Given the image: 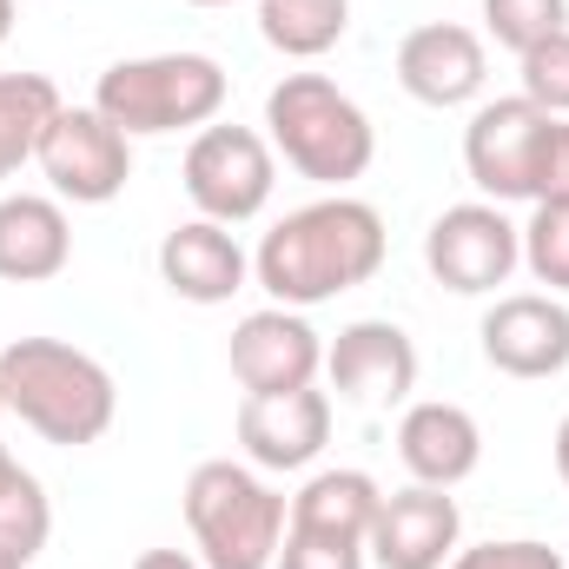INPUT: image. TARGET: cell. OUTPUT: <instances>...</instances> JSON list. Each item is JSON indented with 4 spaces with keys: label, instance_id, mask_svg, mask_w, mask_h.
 <instances>
[{
    "label": "cell",
    "instance_id": "obj_1",
    "mask_svg": "<svg viewBox=\"0 0 569 569\" xmlns=\"http://www.w3.org/2000/svg\"><path fill=\"white\" fill-rule=\"evenodd\" d=\"M391 252V232H385V212L371 199H351V192H325L298 212H284L279 226L259 239L252 252V279L272 291V305L284 311H311L338 291H358V284L378 279Z\"/></svg>",
    "mask_w": 569,
    "mask_h": 569
},
{
    "label": "cell",
    "instance_id": "obj_2",
    "mask_svg": "<svg viewBox=\"0 0 569 569\" xmlns=\"http://www.w3.org/2000/svg\"><path fill=\"white\" fill-rule=\"evenodd\" d=\"M0 398L20 425L60 450L100 443L120 418L113 371L67 338H13L0 351Z\"/></svg>",
    "mask_w": 569,
    "mask_h": 569
},
{
    "label": "cell",
    "instance_id": "obj_3",
    "mask_svg": "<svg viewBox=\"0 0 569 569\" xmlns=\"http://www.w3.org/2000/svg\"><path fill=\"white\" fill-rule=\"evenodd\" d=\"M266 140L284 166L311 186L345 192L351 179L371 172L378 159V127L371 113L325 73H284L266 93Z\"/></svg>",
    "mask_w": 569,
    "mask_h": 569
},
{
    "label": "cell",
    "instance_id": "obj_4",
    "mask_svg": "<svg viewBox=\"0 0 569 569\" xmlns=\"http://www.w3.org/2000/svg\"><path fill=\"white\" fill-rule=\"evenodd\" d=\"M291 497L266 483V470L206 457L186 477V530L206 569H272L284 543Z\"/></svg>",
    "mask_w": 569,
    "mask_h": 569
},
{
    "label": "cell",
    "instance_id": "obj_5",
    "mask_svg": "<svg viewBox=\"0 0 569 569\" xmlns=\"http://www.w3.org/2000/svg\"><path fill=\"white\" fill-rule=\"evenodd\" d=\"M226 67L212 53H140L113 60L93 87V107L127 133V140H159V133H199L226 113Z\"/></svg>",
    "mask_w": 569,
    "mask_h": 569
},
{
    "label": "cell",
    "instance_id": "obj_6",
    "mask_svg": "<svg viewBox=\"0 0 569 569\" xmlns=\"http://www.w3.org/2000/svg\"><path fill=\"white\" fill-rule=\"evenodd\" d=\"M186 199L199 206V219H219V226H246L272 206V186H279V152L266 133L252 127H199L186 146Z\"/></svg>",
    "mask_w": 569,
    "mask_h": 569
},
{
    "label": "cell",
    "instance_id": "obj_7",
    "mask_svg": "<svg viewBox=\"0 0 569 569\" xmlns=\"http://www.w3.org/2000/svg\"><path fill=\"white\" fill-rule=\"evenodd\" d=\"M425 266L430 279L443 291H457V298H490L523 266V226L503 206H490V199L443 206L425 232Z\"/></svg>",
    "mask_w": 569,
    "mask_h": 569
},
{
    "label": "cell",
    "instance_id": "obj_8",
    "mask_svg": "<svg viewBox=\"0 0 569 569\" xmlns=\"http://www.w3.org/2000/svg\"><path fill=\"white\" fill-rule=\"evenodd\" d=\"M60 206H113L133 186V140L100 107H60L33 152Z\"/></svg>",
    "mask_w": 569,
    "mask_h": 569
},
{
    "label": "cell",
    "instance_id": "obj_9",
    "mask_svg": "<svg viewBox=\"0 0 569 569\" xmlns=\"http://www.w3.org/2000/svg\"><path fill=\"white\" fill-rule=\"evenodd\" d=\"M557 113L530 107L523 93L510 100H483L463 127V172L470 186L490 199V206H510V199H530V179H537V152L550 133Z\"/></svg>",
    "mask_w": 569,
    "mask_h": 569
},
{
    "label": "cell",
    "instance_id": "obj_10",
    "mask_svg": "<svg viewBox=\"0 0 569 569\" xmlns=\"http://www.w3.org/2000/svg\"><path fill=\"white\" fill-rule=\"evenodd\" d=\"M226 365H232V378H239L246 398L305 391V385H318V371H325V338L311 331L305 311L266 305V311H246V318L232 325Z\"/></svg>",
    "mask_w": 569,
    "mask_h": 569
},
{
    "label": "cell",
    "instance_id": "obj_11",
    "mask_svg": "<svg viewBox=\"0 0 569 569\" xmlns=\"http://www.w3.org/2000/svg\"><path fill=\"white\" fill-rule=\"evenodd\" d=\"M325 378L345 405L365 411H391L418 391V345L405 325L391 318H358L325 345Z\"/></svg>",
    "mask_w": 569,
    "mask_h": 569
},
{
    "label": "cell",
    "instance_id": "obj_12",
    "mask_svg": "<svg viewBox=\"0 0 569 569\" xmlns=\"http://www.w3.org/2000/svg\"><path fill=\"white\" fill-rule=\"evenodd\" d=\"M477 338H483V365L503 378L537 385L569 371V305L557 291H503L483 311Z\"/></svg>",
    "mask_w": 569,
    "mask_h": 569
},
{
    "label": "cell",
    "instance_id": "obj_13",
    "mask_svg": "<svg viewBox=\"0 0 569 569\" xmlns=\"http://www.w3.org/2000/svg\"><path fill=\"white\" fill-rule=\"evenodd\" d=\"M490 80V53H483V33L457 27V20H425L398 40V87L418 100V107H470Z\"/></svg>",
    "mask_w": 569,
    "mask_h": 569
},
{
    "label": "cell",
    "instance_id": "obj_14",
    "mask_svg": "<svg viewBox=\"0 0 569 569\" xmlns=\"http://www.w3.org/2000/svg\"><path fill=\"white\" fill-rule=\"evenodd\" d=\"M463 543V510L450 490L430 483H405L378 503V523L365 537L378 569H443Z\"/></svg>",
    "mask_w": 569,
    "mask_h": 569
},
{
    "label": "cell",
    "instance_id": "obj_15",
    "mask_svg": "<svg viewBox=\"0 0 569 569\" xmlns=\"http://www.w3.org/2000/svg\"><path fill=\"white\" fill-rule=\"evenodd\" d=\"M331 443V398L318 385L279 398H239V450L252 470H311Z\"/></svg>",
    "mask_w": 569,
    "mask_h": 569
},
{
    "label": "cell",
    "instance_id": "obj_16",
    "mask_svg": "<svg viewBox=\"0 0 569 569\" xmlns=\"http://www.w3.org/2000/svg\"><path fill=\"white\" fill-rule=\"evenodd\" d=\"M159 279L186 305H232L246 291V279H252V259H246V246H239L232 226L186 219V226H172L159 239Z\"/></svg>",
    "mask_w": 569,
    "mask_h": 569
},
{
    "label": "cell",
    "instance_id": "obj_17",
    "mask_svg": "<svg viewBox=\"0 0 569 569\" xmlns=\"http://www.w3.org/2000/svg\"><path fill=\"white\" fill-rule=\"evenodd\" d=\"M398 463L411 470V483H430V490H457L463 477H477L483 463V430L463 405L450 398H425L405 411L398 425Z\"/></svg>",
    "mask_w": 569,
    "mask_h": 569
},
{
    "label": "cell",
    "instance_id": "obj_18",
    "mask_svg": "<svg viewBox=\"0 0 569 569\" xmlns=\"http://www.w3.org/2000/svg\"><path fill=\"white\" fill-rule=\"evenodd\" d=\"M73 266V219L47 192H7L0 199V279L47 284Z\"/></svg>",
    "mask_w": 569,
    "mask_h": 569
},
{
    "label": "cell",
    "instance_id": "obj_19",
    "mask_svg": "<svg viewBox=\"0 0 569 569\" xmlns=\"http://www.w3.org/2000/svg\"><path fill=\"white\" fill-rule=\"evenodd\" d=\"M378 503H385V490H378L371 470H351V463H338V470H311V477L298 483V497H291L284 530H311V537L365 543L371 523H378Z\"/></svg>",
    "mask_w": 569,
    "mask_h": 569
},
{
    "label": "cell",
    "instance_id": "obj_20",
    "mask_svg": "<svg viewBox=\"0 0 569 569\" xmlns=\"http://www.w3.org/2000/svg\"><path fill=\"white\" fill-rule=\"evenodd\" d=\"M60 107L67 100H60V87L47 73H0V179H13L40 152Z\"/></svg>",
    "mask_w": 569,
    "mask_h": 569
},
{
    "label": "cell",
    "instance_id": "obj_21",
    "mask_svg": "<svg viewBox=\"0 0 569 569\" xmlns=\"http://www.w3.org/2000/svg\"><path fill=\"white\" fill-rule=\"evenodd\" d=\"M259 33L284 60H318L351 33V0H259Z\"/></svg>",
    "mask_w": 569,
    "mask_h": 569
},
{
    "label": "cell",
    "instance_id": "obj_22",
    "mask_svg": "<svg viewBox=\"0 0 569 569\" xmlns=\"http://www.w3.org/2000/svg\"><path fill=\"white\" fill-rule=\"evenodd\" d=\"M47 537H53V503H47L40 477L20 470V477L0 490V550H13L20 563H33V557L47 550Z\"/></svg>",
    "mask_w": 569,
    "mask_h": 569
},
{
    "label": "cell",
    "instance_id": "obj_23",
    "mask_svg": "<svg viewBox=\"0 0 569 569\" xmlns=\"http://www.w3.org/2000/svg\"><path fill=\"white\" fill-rule=\"evenodd\" d=\"M569 27V0H483V33L497 47H510L517 60L530 47H543L550 33Z\"/></svg>",
    "mask_w": 569,
    "mask_h": 569
},
{
    "label": "cell",
    "instance_id": "obj_24",
    "mask_svg": "<svg viewBox=\"0 0 569 569\" xmlns=\"http://www.w3.org/2000/svg\"><path fill=\"white\" fill-rule=\"evenodd\" d=\"M523 266L530 279L550 284L557 298L569 291V206H537L523 226Z\"/></svg>",
    "mask_w": 569,
    "mask_h": 569
},
{
    "label": "cell",
    "instance_id": "obj_25",
    "mask_svg": "<svg viewBox=\"0 0 569 569\" xmlns=\"http://www.w3.org/2000/svg\"><path fill=\"white\" fill-rule=\"evenodd\" d=\"M517 67H523V100L543 107V113H557V120H569V27L550 33L543 47H530Z\"/></svg>",
    "mask_w": 569,
    "mask_h": 569
},
{
    "label": "cell",
    "instance_id": "obj_26",
    "mask_svg": "<svg viewBox=\"0 0 569 569\" xmlns=\"http://www.w3.org/2000/svg\"><path fill=\"white\" fill-rule=\"evenodd\" d=\"M443 569H569V563H563V550H550L537 537H490V543L457 550Z\"/></svg>",
    "mask_w": 569,
    "mask_h": 569
},
{
    "label": "cell",
    "instance_id": "obj_27",
    "mask_svg": "<svg viewBox=\"0 0 569 569\" xmlns=\"http://www.w3.org/2000/svg\"><path fill=\"white\" fill-rule=\"evenodd\" d=\"M371 550L365 543H345V537H311V530H284L279 563L272 569H365Z\"/></svg>",
    "mask_w": 569,
    "mask_h": 569
},
{
    "label": "cell",
    "instance_id": "obj_28",
    "mask_svg": "<svg viewBox=\"0 0 569 569\" xmlns=\"http://www.w3.org/2000/svg\"><path fill=\"white\" fill-rule=\"evenodd\" d=\"M530 206H569V120H550V133H543Z\"/></svg>",
    "mask_w": 569,
    "mask_h": 569
},
{
    "label": "cell",
    "instance_id": "obj_29",
    "mask_svg": "<svg viewBox=\"0 0 569 569\" xmlns=\"http://www.w3.org/2000/svg\"><path fill=\"white\" fill-rule=\"evenodd\" d=\"M133 569H206L199 557H186V550H140Z\"/></svg>",
    "mask_w": 569,
    "mask_h": 569
},
{
    "label": "cell",
    "instance_id": "obj_30",
    "mask_svg": "<svg viewBox=\"0 0 569 569\" xmlns=\"http://www.w3.org/2000/svg\"><path fill=\"white\" fill-rule=\"evenodd\" d=\"M557 477H563V490H569V418L557 425Z\"/></svg>",
    "mask_w": 569,
    "mask_h": 569
},
{
    "label": "cell",
    "instance_id": "obj_31",
    "mask_svg": "<svg viewBox=\"0 0 569 569\" xmlns=\"http://www.w3.org/2000/svg\"><path fill=\"white\" fill-rule=\"evenodd\" d=\"M13 477H20V457H13V450H7V443H0V490H7V483H13Z\"/></svg>",
    "mask_w": 569,
    "mask_h": 569
},
{
    "label": "cell",
    "instance_id": "obj_32",
    "mask_svg": "<svg viewBox=\"0 0 569 569\" xmlns=\"http://www.w3.org/2000/svg\"><path fill=\"white\" fill-rule=\"evenodd\" d=\"M7 33H13V0H0V47H7Z\"/></svg>",
    "mask_w": 569,
    "mask_h": 569
},
{
    "label": "cell",
    "instance_id": "obj_33",
    "mask_svg": "<svg viewBox=\"0 0 569 569\" xmlns=\"http://www.w3.org/2000/svg\"><path fill=\"white\" fill-rule=\"evenodd\" d=\"M0 569H27V563H20V557H13V550H0Z\"/></svg>",
    "mask_w": 569,
    "mask_h": 569
},
{
    "label": "cell",
    "instance_id": "obj_34",
    "mask_svg": "<svg viewBox=\"0 0 569 569\" xmlns=\"http://www.w3.org/2000/svg\"><path fill=\"white\" fill-rule=\"evenodd\" d=\"M192 7H232V0H192Z\"/></svg>",
    "mask_w": 569,
    "mask_h": 569
},
{
    "label": "cell",
    "instance_id": "obj_35",
    "mask_svg": "<svg viewBox=\"0 0 569 569\" xmlns=\"http://www.w3.org/2000/svg\"><path fill=\"white\" fill-rule=\"evenodd\" d=\"M0 418H7V398H0Z\"/></svg>",
    "mask_w": 569,
    "mask_h": 569
}]
</instances>
